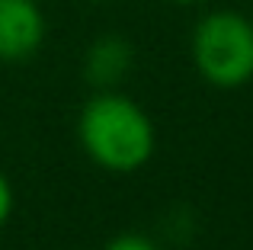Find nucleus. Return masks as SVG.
<instances>
[{"label": "nucleus", "mask_w": 253, "mask_h": 250, "mask_svg": "<svg viewBox=\"0 0 253 250\" xmlns=\"http://www.w3.org/2000/svg\"><path fill=\"white\" fill-rule=\"evenodd\" d=\"M84 151L106 170L131 173L154 154V122L151 116L116 90L90 96L77 122Z\"/></svg>", "instance_id": "f257e3e1"}, {"label": "nucleus", "mask_w": 253, "mask_h": 250, "mask_svg": "<svg viewBox=\"0 0 253 250\" xmlns=\"http://www.w3.org/2000/svg\"><path fill=\"white\" fill-rule=\"evenodd\" d=\"M196 71L221 90H234L253 77V19L237 10H211L196 23L189 39Z\"/></svg>", "instance_id": "f03ea898"}, {"label": "nucleus", "mask_w": 253, "mask_h": 250, "mask_svg": "<svg viewBox=\"0 0 253 250\" xmlns=\"http://www.w3.org/2000/svg\"><path fill=\"white\" fill-rule=\"evenodd\" d=\"M45 13L39 0H0V61H26L45 42Z\"/></svg>", "instance_id": "7ed1b4c3"}, {"label": "nucleus", "mask_w": 253, "mask_h": 250, "mask_svg": "<svg viewBox=\"0 0 253 250\" xmlns=\"http://www.w3.org/2000/svg\"><path fill=\"white\" fill-rule=\"evenodd\" d=\"M135 68V48L125 36H99L84 55V77L96 90H116Z\"/></svg>", "instance_id": "20e7f679"}, {"label": "nucleus", "mask_w": 253, "mask_h": 250, "mask_svg": "<svg viewBox=\"0 0 253 250\" xmlns=\"http://www.w3.org/2000/svg\"><path fill=\"white\" fill-rule=\"evenodd\" d=\"M106 250H161V247L154 241H148L144 234H119L106 244Z\"/></svg>", "instance_id": "39448f33"}, {"label": "nucleus", "mask_w": 253, "mask_h": 250, "mask_svg": "<svg viewBox=\"0 0 253 250\" xmlns=\"http://www.w3.org/2000/svg\"><path fill=\"white\" fill-rule=\"evenodd\" d=\"M10 212H13V189H10V183H6V176L0 173V228L10 218Z\"/></svg>", "instance_id": "423d86ee"}, {"label": "nucleus", "mask_w": 253, "mask_h": 250, "mask_svg": "<svg viewBox=\"0 0 253 250\" xmlns=\"http://www.w3.org/2000/svg\"><path fill=\"white\" fill-rule=\"evenodd\" d=\"M170 3H179V6H196V3H209V0H170Z\"/></svg>", "instance_id": "0eeeda50"}]
</instances>
